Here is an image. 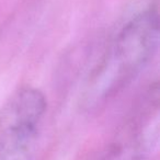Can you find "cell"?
I'll list each match as a JSON object with an SVG mask.
<instances>
[{
	"instance_id": "obj_1",
	"label": "cell",
	"mask_w": 160,
	"mask_h": 160,
	"mask_svg": "<svg viewBox=\"0 0 160 160\" xmlns=\"http://www.w3.org/2000/svg\"><path fill=\"white\" fill-rule=\"evenodd\" d=\"M159 44V17L148 8L131 19L118 32L90 78L88 107H98L122 91L144 70Z\"/></svg>"
},
{
	"instance_id": "obj_2",
	"label": "cell",
	"mask_w": 160,
	"mask_h": 160,
	"mask_svg": "<svg viewBox=\"0 0 160 160\" xmlns=\"http://www.w3.org/2000/svg\"><path fill=\"white\" fill-rule=\"evenodd\" d=\"M47 109L46 98L33 87H21L0 109V160H33Z\"/></svg>"
},
{
	"instance_id": "obj_3",
	"label": "cell",
	"mask_w": 160,
	"mask_h": 160,
	"mask_svg": "<svg viewBox=\"0 0 160 160\" xmlns=\"http://www.w3.org/2000/svg\"><path fill=\"white\" fill-rule=\"evenodd\" d=\"M146 127L132 121L126 140L116 142L102 160H140L148 144Z\"/></svg>"
}]
</instances>
